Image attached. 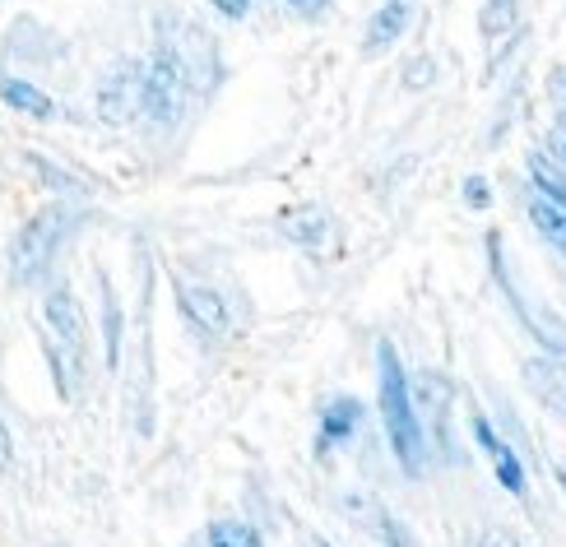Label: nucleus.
Segmentation results:
<instances>
[{
	"mask_svg": "<svg viewBox=\"0 0 566 547\" xmlns=\"http://www.w3.org/2000/svg\"><path fill=\"white\" fill-rule=\"evenodd\" d=\"M376 358H381V422H386V436L395 445V460L409 478H422V469H428V445H422V422H418L413 395H409V376L399 367L390 344L376 348Z\"/></svg>",
	"mask_w": 566,
	"mask_h": 547,
	"instance_id": "obj_1",
	"label": "nucleus"
},
{
	"mask_svg": "<svg viewBox=\"0 0 566 547\" xmlns=\"http://www.w3.org/2000/svg\"><path fill=\"white\" fill-rule=\"evenodd\" d=\"M70 223H75V213H70L65 204H46V209H38L29 223L19 228V236H14V251H10V274H14V283H42L46 278V270H52V260H56V251H61V242H65V232H70Z\"/></svg>",
	"mask_w": 566,
	"mask_h": 547,
	"instance_id": "obj_2",
	"label": "nucleus"
},
{
	"mask_svg": "<svg viewBox=\"0 0 566 547\" xmlns=\"http://www.w3.org/2000/svg\"><path fill=\"white\" fill-rule=\"evenodd\" d=\"M163 33H172V38H163V52H168L177 61V70L186 75V88H209L219 75V65H214V42H209L196 23H181V19H163Z\"/></svg>",
	"mask_w": 566,
	"mask_h": 547,
	"instance_id": "obj_3",
	"label": "nucleus"
},
{
	"mask_svg": "<svg viewBox=\"0 0 566 547\" xmlns=\"http://www.w3.org/2000/svg\"><path fill=\"white\" fill-rule=\"evenodd\" d=\"M186 103V75L177 70V61L158 46V56L145 65V88H139V112L149 116V122L168 126L177 122V112Z\"/></svg>",
	"mask_w": 566,
	"mask_h": 547,
	"instance_id": "obj_4",
	"label": "nucleus"
},
{
	"mask_svg": "<svg viewBox=\"0 0 566 547\" xmlns=\"http://www.w3.org/2000/svg\"><path fill=\"white\" fill-rule=\"evenodd\" d=\"M139 88H145V65H139V61H122V65H116L112 75L103 80V88H98V112H103V122H112V126L130 122V116L139 112Z\"/></svg>",
	"mask_w": 566,
	"mask_h": 547,
	"instance_id": "obj_5",
	"label": "nucleus"
},
{
	"mask_svg": "<svg viewBox=\"0 0 566 547\" xmlns=\"http://www.w3.org/2000/svg\"><path fill=\"white\" fill-rule=\"evenodd\" d=\"M42 316H46V325H52V335L65 344L70 358L84 362V348H88V325H84V312H80L75 293H70V288L46 293V302H42Z\"/></svg>",
	"mask_w": 566,
	"mask_h": 547,
	"instance_id": "obj_6",
	"label": "nucleus"
},
{
	"mask_svg": "<svg viewBox=\"0 0 566 547\" xmlns=\"http://www.w3.org/2000/svg\"><path fill=\"white\" fill-rule=\"evenodd\" d=\"M525 386L544 403L553 418L566 422V358H530L525 362Z\"/></svg>",
	"mask_w": 566,
	"mask_h": 547,
	"instance_id": "obj_7",
	"label": "nucleus"
},
{
	"mask_svg": "<svg viewBox=\"0 0 566 547\" xmlns=\"http://www.w3.org/2000/svg\"><path fill=\"white\" fill-rule=\"evenodd\" d=\"M413 409L428 418V422H437V441L451 450V436H446V413H451V399H455V390H451V380L446 376H437V371H422V376H413Z\"/></svg>",
	"mask_w": 566,
	"mask_h": 547,
	"instance_id": "obj_8",
	"label": "nucleus"
},
{
	"mask_svg": "<svg viewBox=\"0 0 566 547\" xmlns=\"http://www.w3.org/2000/svg\"><path fill=\"white\" fill-rule=\"evenodd\" d=\"M177 302H181L186 320H191L196 329H205V335H223L228 329V306H223L219 293L196 288V283H177Z\"/></svg>",
	"mask_w": 566,
	"mask_h": 547,
	"instance_id": "obj_9",
	"label": "nucleus"
},
{
	"mask_svg": "<svg viewBox=\"0 0 566 547\" xmlns=\"http://www.w3.org/2000/svg\"><path fill=\"white\" fill-rule=\"evenodd\" d=\"M474 436H479V445L488 450V460H492V469H497L502 487L521 496V492H525V469H521V460H515V450H511L497 432H492V422H488V418H474Z\"/></svg>",
	"mask_w": 566,
	"mask_h": 547,
	"instance_id": "obj_10",
	"label": "nucleus"
},
{
	"mask_svg": "<svg viewBox=\"0 0 566 547\" xmlns=\"http://www.w3.org/2000/svg\"><path fill=\"white\" fill-rule=\"evenodd\" d=\"M0 98H6V107L33 116V122H52V116H56V103L46 98L38 84L19 80V75H6V70H0Z\"/></svg>",
	"mask_w": 566,
	"mask_h": 547,
	"instance_id": "obj_11",
	"label": "nucleus"
},
{
	"mask_svg": "<svg viewBox=\"0 0 566 547\" xmlns=\"http://www.w3.org/2000/svg\"><path fill=\"white\" fill-rule=\"evenodd\" d=\"M409 29V0H386L376 19L367 23V52H386L390 42H399V33Z\"/></svg>",
	"mask_w": 566,
	"mask_h": 547,
	"instance_id": "obj_12",
	"label": "nucleus"
},
{
	"mask_svg": "<svg viewBox=\"0 0 566 547\" xmlns=\"http://www.w3.org/2000/svg\"><path fill=\"white\" fill-rule=\"evenodd\" d=\"M363 418V403L358 399H335L329 409L321 413V445H335L344 436H353V427Z\"/></svg>",
	"mask_w": 566,
	"mask_h": 547,
	"instance_id": "obj_13",
	"label": "nucleus"
},
{
	"mask_svg": "<svg viewBox=\"0 0 566 547\" xmlns=\"http://www.w3.org/2000/svg\"><path fill=\"white\" fill-rule=\"evenodd\" d=\"M283 232L293 236V242H302V246H321L325 236H329V219H325V209H316V204H306V209H297L289 223H283Z\"/></svg>",
	"mask_w": 566,
	"mask_h": 547,
	"instance_id": "obj_14",
	"label": "nucleus"
},
{
	"mask_svg": "<svg viewBox=\"0 0 566 547\" xmlns=\"http://www.w3.org/2000/svg\"><path fill=\"white\" fill-rule=\"evenodd\" d=\"M515 23H521V0H488L483 6V38L488 42L515 33Z\"/></svg>",
	"mask_w": 566,
	"mask_h": 547,
	"instance_id": "obj_15",
	"label": "nucleus"
},
{
	"mask_svg": "<svg viewBox=\"0 0 566 547\" xmlns=\"http://www.w3.org/2000/svg\"><path fill=\"white\" fill-rule=\"evenodd\" d=\"M530 219H534V228L544 232L553 246L566 251V209H562V204H553V200H530Z\"/></svg>",
	"mask_w": 566,
	"mask_h": 547,
	"instance_id": "obj_16",
	"label": "nucleus"
},
{
	"mask_svg": "<svg viewBox=\"0 0 566 547\" xmlns=\"http://www.w3.org/2000/svg\"><path fill=\"white\" fill-rule=\"evenodd\" d=\"M103 329H107V367L116 371V362H122V306H116L107 278H103Z\"/></svg>",
	"mask_w": 566,
	"mask_h": 547,
	"instance_id": "obj_17",
	"label": "nucleus"
},
{
	"mask_svg": "<svg viewBox=\"0 0 566 547\" xmlns=\"http://www.w3.org/2000/svg\"><path fill=\"white\" fill-rule=\"evenodd\" d=\"M209 547H265V543L242 519H219V525H209Z\"/></svg>",
	"mask_w": 566,
	"mask_h": 547,
	"instance_id": "obj_18",
	"label": "nucleus"
},
{
	"mask_svg": "<svg viewBox=\"0 0 566 547\" xmlns=\"http://www.w3.org/2000/svg\"><path fill=\"white\" fill-rule=\"evenodd\" d=\"M530 172H534V186L544 190V196H548L553 204H562V209H566V177H562V172H553V162H548L544 154H534V158H530Z\"/></svg>",
	"mask_w": 566,
	"mask_h": 547,
	"instance_id": "obj_19",
	"label": "nucleus"
},
{
	"mask_svg": "<svg viewBox=\"0 0 566 547\" xmlns=\"http://www.w3.org/2000/svg\"><path fill=\"white\" fill-rule=\"evenodd\" d=\"M29 162H33V172L52 186V190H65V196H84V181L80 177H70V172H61V168H52L42 154H29Z\"/></svg>",
	"mask_w": 566,
	"mask_h": 547,
	"instance_id": "obj_20",
	"label": "nucleus"
},
{
	"mask_svg": "<svg viewBox=\"0 0 566 547\" xmlns=\"http://www.w3.org/2000/svg\"><path fill=\"white\" fill-rule=\"evenodd\" d=\"M464 200L474 204V209H488V204H492V186H488L483 177H469V181H464Z\"/></svg>",
	"mask_w": 566,
	"mask_h": 547,
	"instance_id": "obj_21",
	"label": "nucleus"
},
{
	"mask_svg": "<svg viewBox=\"0 0 566 547\" xmlns=\"http://www.w3.org/2000/svg\"><path fill=\"white\" fill-rule=\"evenodd\" d=\"M474 547H521V543H515L506 529H488V534L474 538Z\"/></svg>",
	"mask_w": 566,
	"mask_h": 547,
	"instance_id": "obj_22",
	"label": "nucleus"
},
{
	"mask_svg": "<svg viewBox=\"0 0 566 547\" xmlns=\"http://www.w3.org/2000/svg\"><path fill=\"white\" fill-rule=\"evenodd\" d=\"M219 14H228V19H247V10H251V0H209Z\"/></svg>",
	"mask_w": 566,
	"mask_h": 547,
	"instance_id": "obj_23",
	"label": "nucleus"
},
{
	"mask_svg": "<svg viewBox=\"0 0 566 547\" xmlns=\"http://www.w3.org/2000/svg\"><path fill=\"white\" fill-rule=\"evenodd\" d=\"M0 469H14V441L6 432V422H0Z\"/></svg>",
	"mask_w": 566,
	"mask_h": 547,
	"instance_id": "obj_24",
	"label": "nucleus"
},
{
	"mask_svg": "<svg viewBox=\"0 0 566 547\" xmlns=\"http://www.w3.org/2000/svg\"><path fill=\"white\" fill-rule=\"evenodd\" d=\"M289 6H293L297 14H306V19H316V14H325L329 0H289Z\"/></svg>",
	"mask_w": 566,
	"mask_h": 547,
	"instance_id": "obj_25",
	"label": "nucleus"
},
{
	"mask_svg": "<svg viewBox=\"0 0 566 547\" xmlns=\"http://www.w3.org/2000/svg\"><path fill=\"white\" fill-rule=\"evenodd\" d=\"M557 483H562V487H566V460H562V464H557Z\"/></svg>",
	"mask_w": 566,
	"mask_h": 547,
	"instance_id": "obj_26",
	"label": "nucleus"
},
{
	"mask_svg": "<svg viewBox=\"0 0 566 547\" xmlns=\"http://www.w3.org/2000/svg\"><path fill=\"white\" fill-rule=\"evenodd\" d=\"M312 547H329V543H321V538H316V543H312Z\"/></svg>",
	"mask_w": 566,
	"mask_h": 547,
	"instance_id": "obj_27",
	"label": "nucleus"
},
{
	"mask_svg": "<svg viewBox=\"0 0 566 547\" xmlns=\"http://www.w3.org/2000/svg\"><path fill=\"white\" fill-rule=\"evenodd\" d=\"M562 154H566V145H562Z\"/></svg>",
	"mask_w": 566,
	"mask_h": 547,
	"instance_id": "obj_28",
	"label": "nucleus"
}]
</instances>
